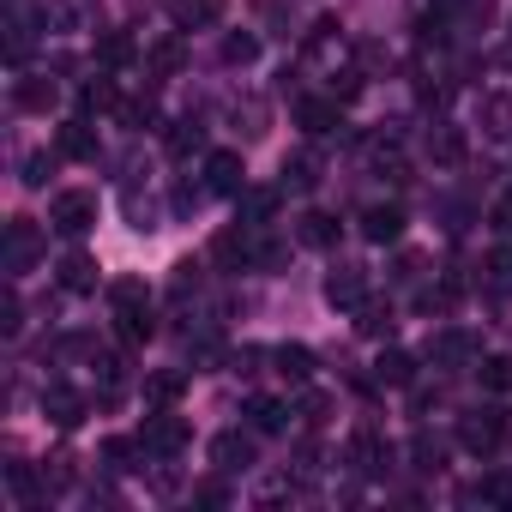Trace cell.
<instances>
[{"instance_id": "cell-48", "label": "cell", "mask_w": 512, "mask_h": 512, "mask_svg": "<svg viewBox=\"0 0 512 512\" xmlns=\"http://www.w3.org/2000/svg\"><path fill=\"white\" fill-rule=\"evenodd\" d=\"M494 229H500V235H512V187H506V193H500V205H494Z\"/></svg>"}, {"instance_id": "cell-18", "label": "cell", "mask_w": 512, "mask_h": 512, "mask_svg": "<svg viewBox=\"0 0 512 512\" xmlns=\"http://www.w3.org/2000/svg\"><path fill=\"white\" fill-rule=\"evenodd\" d=\"M13 103H19L25 115H49V109H55V79H43V73H25V79L13 85Z\"/></svg>"}, {"instance_id": "cell-23", "label": "cell", "mask_w": 512, "mask_h": 512, "mask_svg": "<svg viewBox=\"0 0 512 512\" xmlns=\"http://www.w3.org/2000/svg\"><path fill=\"white\" fill-rule=\"evenodd\" d=\"M314 187H320V157L314 151L284 157V193H314Z\"/></svg>"}, {"instance_id": "cell-7", "label": "cell", "mask_w": 512, "mask_h": 512, "mask_svg": "<svg viewBox=\"0 0 512 512\" xmlns=\"http://www.w3.org/2000/svg\"><path fill=\"white\" fill-rule=\"evenodd\" d=\"M302 55H308L314 67H332V73H338V67H344V25H338V19H320V25L308 31V49H302Z\"/></svg>"}, {"instance_id": "cell-35", "label": "cell", "mask_w": 512, "mask_h": 512, "mask_svg": "<svg viewBox=\"0 0 512 512\" xmlns=\"http://www.w3.org/2000/svg\"><path fill=\"white\" fill-rule=\"evenodd\" d=\"M79 109L85 115H103V109H121V97H115L109 79H91V85H79Z\"/></svg>"}, {"instance_id": "cell-22", "label": "cell", "mask_w": 512, "mask_h": 512, "mask_svg": "<svg viewBox=\"0 0 512 512\" xmlns=\"http://www.w3.org/2000/svg\"><path fill=\"white\" fill-rule=\"evenodd\" d=\"M55 278H61V290H73V296H91V290H97V260H91V253H67Z\"/></svg>"}, {"instance_id": "cell-33", "label": "cell", "mask_w": 512, "mask_h": 512, "mask_svg": "<svg viewBox=\"0 0 512 512\" xmlns=\"http://www.w3.org/2000/svg\"><path fill=\"white\" fill-rule=\"evenodd\" d=\"M223 61L229 67H253V61H260V37H253V31H229L223 37Z\"/></svg>"}, {"instance_id": "cell-24", "label": "cell", "mask_w": 512, "mask_h": 512, "mask_svg": "<svg viewBox=\"0 0 512 512\" xmlns=\"http://www.w3.org/2000/svg\"><path fill=\"white\" fill-rule=\"evenodd\" d=\"M272 362H278V374H284L290 386H302V380L314 374V350H308V344H278Z\"/></svg>"}, {"instance_id": "cell-43", "label": "cell", "mask_w": 512, "mask_h": 512, "mask_svg": "<svg viewBox=\"0 0 512 512\" xmlns=\"http://www.w3.org/2000/svg\"><path fill=\"white\" fill-rule=\"evenodd\" d=\"M169 296H175V302L199 296V266H193V260H181V266H175V284H169Z\"/></svg>"}, {"instance_id": "cell-41", "label": "cell", "mask_w": 512, "mask_h": 512, "mask_svg": "<svg viewBox=\"0 0 512 512\" xmlns=\"http://www.w3.org/2000/svg\"><path fill=\"white\" fill-rule=\"evenodd\" d=\"M7 482H13V494H19V500H37V494H43V482H37V470H31V464H7Z\"/></svg>"}, {"instance_id": "cell-49", "label": "cell", "mask_w": 512, "mask_h": 512, "mask_svg": "<svg viewBox=\"0 0 512 512\" xmlns=\"http://www.w3.org/2000/svg\"><path fill=\"white\" fill-rule=\"evenodd\" d=\"M193 500H199V506H223V488H217V482H205V488H193Z\"/></svg>"}, {"instance_id": "cell-45", "label": "cell", "mask_w": 512, "mask_h": 512, "mask_svg": "<svg viewBox=\"0 0 512 512\" xmlns=\"http://www.w3.org/2000/svg\"><path fill=\"white\" fill-rule=\"evenodd\" d=\"M121 302H151V296L139 278H121V284H109V308H121Z\"/></svg>"}, {"instance_id": "cell-9", "label": "cell", "mask_w": 512, "mask_h": 512, "mask_svg": "<svg viewBox=\"0 0 512 512\" xmlns=\"http://www.w3.org/2000/svg\"><path fill=\"white\" fill-rule=\"evenodd\" d=\"M151 332H157V320H151V302H121L115 308V338L121 344H151Z\"/></svg>"}, {"instance_id": "cell-6", "label": "cell", "mask_w": 512, "mask_h": 512, "mask_svg": "<svg viewBox=\"0 0 512 512\" xmlns=\"http://www.w3.org/2000/svg\"><path fill=\"white\" fill-rule=\"evenodd\" d=\"M350 464H356L362 476H386V470H392V440H386L380 428H356V434H350Z\"/></svg>"}, {"instance_id": "cell-21", "label": "cell", "mask_w": 512, "mask_h": 512, "mask_svg": "<svg viewBox=\"0 0 512 512\" xmlns=\"http://www.w3.org/2000/svg\"><path fill=\"white\" fill-rule=\"evenodd\" d=\"M199 145H205V121L181 115V121H169V127H163V151H169V157H193Z\"/></svg>"}, {"instance_id": "cell-28", "label": "cell", "mask_w": 512, "mask_h": 512, "mask_svg": "<svg viewBox=\"0 0 512 512\" xmlns=\"http://www.w3.org/2000/svg\"><path fill=\"white\" fill-rule=\"evenodd\" d=\"M428 151H434V163H464V127H452V121H434V133H428Z\"/></svg>"}, {"instance_id": "cell-50", "label": "cell", "mask_w": 512, "mask_h": 512, "mask_svg": "<svg viewBox=\"0 0 512 512\" xmlns=\"http://www.w3.org/2000/svg\"><path fill=\"white\" fill-rule=\"evenodd\" d=\"M434 7H440V13H452V7H470V0H434Z\"/></svg>"}, {"instance_id": "cell-42", "label": "cell", "mask_w": 512, "mask_h": 512, "mask_svg": "<svg viewBox=\"0 0 512 512\" xmlns=\"http://www.w3.org/2000/svg\"><path fill=\"white\" fill-rule=\"evenodd\" d=\"M49 169H55V157H49V151H31L19 181H25V187H49Z\"/></svg>"}, {"instance_id": "cell-31", "label": "cell", "mask_w": 512, "mask_h": 512, "mask_svg": "<svg viewBox=\"0 0 512 512\" xmlns=\"http://www.w3.org/2000/svg\"><path fill=\"white\" fill-rule=\"evenodd\" d=\"M410 464H416L422 476H440V470H446V446H440V440H434V434L422 428V434L410 440Z\"/></svg>"}, {"instance_id": "cell-2", "label": "cell", "mask_w": 512, "mask_h": 512, "mask_svg": "<svg viewBox=\"0 0 512 512\" xmlns=\"http://www.w3.org/2000/svg\"><path fill=\"white\" fill-rule=\"evenodd\" d=\"M97 223V193L91 187H67V193H55V205H49V229H61V235H85Z\"/></svg>"}, {"instance_id": "cell-37", "label": "cell", "mask_w": 512, "mask_h": 512, "mask_svg": "<svg viewBox=\"0 0 512 512\" xmlns=\"http://www.w3.org/2000/svg\"><path fill=\"white\" fill-rule=\"evenodd\" d=\"M464 500H482V506H512V476L500 470V476H482Z\"/></svg>"}, {"instance_id": "cell-29", "label": "cell", "mask_w": 512, "mask_h": 512, "mask_svg": "<svg viewBox=\"0 0 512 512\" xmlns=\"http://www.w3.org/2000/svg\"><path fill=\"white\" fill-rule=\"evenodd\" d=\"M374 380H380V386H410V380H416V356H410V350H386V356L374 362Z\"/></svg>"}, {"instance_id": "cell-12", "label": "cell", "mask_w": 512, "mask_h": 512, "mask_svg": "<svg viewBox=\"0 0 512 512\" xmlns=\"http://www.w3.org/2000/svg\"><path fill=\"white\" fill-rule=\"evenodd\" d=\"M43 416H49L55 428H79V422H85V392H73V386H49V392H43Z\"/></svg>"}, {"instance_id": "cell-39", "label": "cell", "mask_w": 512, "mask_h": 512, "mask_svg": "<svg viewBox=\"0 0 512 512\" xmlns=\"http://www.w3.org/2000/svg\"><path fill=\"white\" fill-rule=\"evenodd\" d=\"M181 386H187V374H151V380H145V398H151V404H175Z\"/></svg>"}, {"instance_id": "cell-17", "label": "cell", "mask_w": 512, "mask_h": 512, "mask_svg": "<svg viewBox=\"0 0 512 512\" xmlns=\"http://www.w3.org/2000/svg\"><path fill=\"white\" fill-rule=\"evenodd\" d=\"M247 428L253 434H284L290 428V404H278V398H247Z\"/></svg>"}, {"instance_id": "cell-30", "label": "cell", "mask_w": 512, "mask_h": 512, "mask_svg": "<svg viewBox=\"0 0 512 512\" xmlns=\"http://www.w3.org/2000/svg\"><path fill=\"white\" fill-rule=\"evenodd\" d=\"M392 326H398L392 320V302H362L356 308V332L362 338H392Z\"/></svg>"}, {"instance_id": "cell-10", "label": "cell", "mask_w": 512, "mask_h": 512, "mask_svg": "<svg viewBox=\"0 0 512 512\" xmlns=\"http://www.w3.org/2000/svg\"><path fill=\"white\" fill-rule=\"evenodd\" d=\"M139 440H145V452H163V458H175V452L187 446V422L163 410V416H151V422H145V434H139Z\"/></svg>"}, {"instance_id": "cell-27", "label": "cell", "mask_w": 512, "mask_h": 512, "mask_svg": "<svg viewBox=\"0 0 512 512\" xmlns=\"http://www.w3.org/2000/svg\"><path fill=\"white\" fill-rule=\"evenodd\" d=\"M145 67H151L157 79H175V73L187 67V49H181V37H163V43H151V55H145Z\"/></svg>"}, {"instance_id": "cell-13", "label": "cell", "mask_w": 512, "mask_h": 512, "mask_svg": "<svg viewBox=\"0 0 512 512\" xmlns=\"http://www.w3.org/2000/svg\"><path fill=\"white\" fill-rule=\"evenodd\" d=\"M278 199H284V187H247L235 205H241V223L247 229H266L272 217H278Z\"/></svg>"}, {"instance_id": "cell-46", "label": "cell", "mask_w": 512, "mask_h": 512, "mask_svg": "<svg viewBox=\"0 0 512 512\" xmlns=\"http://www.w3.org/2000/svg\"><path fill=\"white\" fill-rule=\"evenodd\" d=\"M296 416H302V422H308V428H320V422H326V416H332V404H326V398H320V392H308V398H302V410H296Z\"/></svg>"}, {"instance_id": "cell-8", "label": "cell", "mask_w": 512, "mask_h": 512, "mask_svg": "<svg viewBox=\"0 0 512 512\" xmlns=\"http://www.w3.org/2000/svg\"><path fill=\"white\" fill-rule=\"evenodd\" d=\"M326 302L332 308H362L368 302V272L362 266H332L326 272Z\"/></svg>"}, {"instance_id": "cell-11", "label": "cell", "mask_w": 512, "mask_h": 512, "mask_svg": "<svg viewBox=\"0 0 512 512\" xmlns=\"http://www.w3.org/2000/svg\"><path fill=\"white\" fill-rule=\"evenodd\" d=\"M296 121H302L314 139H326V133H338V127H344L338 97H302V103H296Z\"/></svg>"}, {"instance_id": "cell-3", "label": "cell", "mask_w": 512, "mask_h": 512, "mask_svg": "<svg viewBox=\"0 0 512 512\" xmlns=\"http://www.w3.org/2000/svg\"><path fill=\"white\" fill-rule=\"evenodd\" d=\"M428 362L434 368H476L482 362V338L464 332V326H446V332L428 338Z\"/></svg>"}, {"instance_id": "cell-38", "label": "cell", "mask_w": 512, "mask_h": 512, "mask_svg": "<svg viewBox=\"0 0 512 512\" xmlns=\"http://www.w3.org/2000/svg\"><path fill=\"white\" fill-rule=\"evenodd\" d=\"M290 260V247L284 241H253V260H247V272H278Z\"/></svg>"}, {"instance_id": "cell-14", "label": "cell", "mask_w": 512, "mask_h": 512, "mask_svg": "<svg viewBox=\"0 0 512 512\" xmlns=\"http://www.w3.org/2000/svg\"><path fill=\"white\" fill-rule=\"evenodd\" d=\"M211 464H217L223 476L247 470V464H253V440H247V434H235V428H229V434H217V440H211Z\"/></svg>"}, {"instance_id": "cell-26", "label": "cell", "mask_w": 512, "mask_h": 512, "mask_svg": "<svg viewBox=\"0 0 512 512\" xmlns=\"http://www.w3.org/2000/svg\"><path fill=\"white\" fill-rule=\"evenodd\" d=\"M97 61H103V67H133V61H139V43H133V31H103V43H97Z\"/></svg>"}, {"instance_id": "cell-34", "label": "cell", "mask_w": 512, "mask_h": 512, "mask_svg": "<svg viewBox=\"0 0 512 512\" xmlns=\"http://www.w3.org/2000/svg\"><path fill=\"white\" fill-rule=\"evenodd\" d=\"M482 284H488L494 296H506V290H512V253H506V247H494L488 260H482Z\"/></svg>"}, {"instance_id": "cell-4", "label": "cell", "mask_w": 512, "mask_h": 512, "mask_svg": "<svg viewBox=\"0 0 512 512\" xmlns=\"http://www.w3.org/2000/svg\"><path fill=\"white\" fill-rule=\"evenodd\" d=\"M500 434H506V416H500L494 404H488V410H464V416H458V446H464V452H476V458H482V452H494V446H500Z\"/></svg>"}, {"instance_id": "cell-40", "label": "cell", "mask_w": 512, "mask_h": 512, "mask_svg": "<svg viewBox=\"0 0 512 512\" xmlns=\"http://www.w3.org/2000/svg\"><path fill=\"white\" fill-rule=\"evenodd\" d=\"M374 175H380V181H392V187H398V181H410V163H404V157H398V151H386V145H380V151H374Z\"/></svg>"}, {"instance_id": "cell-47", "label": "cell", "mask_w": 512, "mask_h": 512, "mask_svg": "<svg viewBox=\"0 0 512 512\" xmlns=\"http://www.w3.org/2000/svg\"><path fill=\"white\" fill-rule=\"evenodd\" d=\"M19 326H25V308H19V296H7V308H0V332L19 338Z\"/></svg>"}, {"instance_id": "cell-5", "label": "cell", "mask_w": 512, "mask_h": 512, "mask_svg": "<svg viewBox=\"0 0 512 512\" xmlns=\"http://www.w3.org/2000/svg\"><path fill=\"white\" fill-rule=\"evenodd\" d=\"M205 187H211L217 199H241V193H247V163H241V151H211V157H205Z\"/></svg>"}, {"instance_id": "cell-1", "label": "cell", "mask_w": 512, "mask_h": 512, "mask_svg": "<svg viewBox=\"0 0 512 512\" xmlns=\"http://www.w3.org/2000/svg\"><path fill=\"white\" fill-rule=\"evenodd\" d=\"M37 260H43V229L31 217H13L7 247H0V266H7V278H25V272H37Z\"/></svg>"}, {"instance_id": "cell-15", "label": "cell", "mask_w": 512, "mask_h": 512, "mask_svg": "<svg viewBox=\"0 0 512 512\" xmlns=\"http://www.w3.org/2000/svg\"><path fill=\"white\" fill-rule=\"evenodd\" d=\"M476 121H482V133H488L494 145H512V97L488 91V97H482V109H476Z\"/></svg>"}, {"instance_id": "cell-36", "label": "cell", "mask_w": 512, "mask_h": 512, "mask_svg": "<svg viewBox=\"0 0 512 512\" xmlns=\"http://www.w3.org/2000/svg\"><path fill=\"white\" fill-rule=\"evenodd\" d=\"M476 380H482L488 392H512V356H482V362H476Z\"/></svg>"}, {"instance_id": "cell-32", "label": "cell", "mask_w": 512, "mask_h": 512, "mask_svg": "<svg viewBox=\"0 0 512 512\" xmlns=\"http://www.w3.org/2000/svg\"><path fill=\"white\" fill-rule=\"evenodd\" d=\"M302 241L308 247H338V217L332 211H308L302 217Z\"/></svg>"}, {"instance_id": "cell-16", "label": "cell", "mask_w": 512, "mask_h": 512, "mask_svg": "<svg viewBox=\"0 0 512 512\" xmlns=\"http://www.w3.org/2000/svg\"><path fill=\"white\" fill-rule=\"evenodd\" d=\"M223 7H229V0H169V19L181 31H205V25L223 19Z\"/></svg>"}, {"instance_id": "cell-44", "label": "cell", "mask_w": 512, "mask_h": 512, "mask_svg": "<svg viewBox=\"0 0 512 512\" xmlns=\"http://www.w3.org/2000/svg\"><path fill=\"white\" fill-rule=\"evenodd\" d=\"M121 121H127V127H151V121H157V103H151V97H133V103H121Z\"/></svg>"}, {"instance_id": "cell-25", "label": "cell", "mask_w": 512, "mask_h": 512, "mask_svg": "<svg viewBox=\"0 0 512 512\" xmlns=\"http://www.w3.org/2000/svg\"><path fill=\"white\" fill-rule=\"evenodd\" d=\"M229 121H235L241 139H260V133H266V103H260V97H235V103H229Z\"/></svg>"}, {"instance_id": "cell-20", "label": "cell", "mask_w": 512, "mask_h": 512, "mask_svg": "<svg viewBox=\"0 0 512 512\" xmlns=\"http://www.w3.org/2000/svg\"><path fill=\"white\" fill-rule=\"evenodd\" d=\"M362 235H368L374 247L398 241V235H404V211H398V205H368V211H362Z\"/></svg>"}, {"instance_id": "cell-19", "label": "cell", "mask_w": 512, "mask_h": 512, "mask_svg": "<svg viewBox=\"0 0 512 512\" xmlns=\"http://www.w3.org/2000/svg\"><path fill=\"white\" fill-rule=\"evenodd\" d=\"M61 157H73V163H91V157H97V127H91V115H73V121L61 127Z\"/></svg>"}]
</instances>
